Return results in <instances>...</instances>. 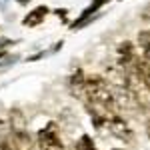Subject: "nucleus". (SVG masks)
Listing matches in <instances>:
<instances>
[{"mask_svg": "<svg viewBox=\"0 0 150 150\" xmlns=\"http://www.w3.org/2000/svg\"><path fill=\"white\" fill-rule=\"evenodd\" d=\"M112 150H124V148H112Z\"/></svg>", "mask_w": 150, "mask_h": 150, "instance_id": "nucleus-14", "label": "nucleus"}, {"mask_svg": "<svg viewBox=\"0 0 150 150\" xmlns=\"http://www.w3.org/2000/svg\"><path fill=\"white\" fill-rule=\"evenodd\" d=\"M54 12H56V16H58V18H62V20L66 22V12H68L66 8H58V10H54Z\"/></svg>", "mask_w": 150, "mask_h": 150, "instance_id": "nucleus-12", "label": "nucleus"}, {"mask_svg": "<svg viewBox=\"0 0 150 150\" xmlns=\"http://www.w3.org/2000/svg\"><path fill=\"white\" fill-rule=\"evenodd\" d=\"M0 150H20L16 146V142L12 140L10 130L8 132H0Z\"/></svg>", "mask_w": 150, "mask_h": 150, "instance_id": "nucleus-9", "label": "nucleus"}, {"mask_svg": "<svg viewBox=\"0 0 150 150\" xmlns=\"http://www.w3.org/2000/svg\"><path fill=\"white\" fill-rule=\"evenodd\" d=\"M106 2H110V0H92V4H90V6H86V8L82 10L80 16L70 24V28H72V30H78V28L84 26V24H88V22H90V18H92V14L98 10V8H102Z\"/></svg>", "mask_w": 150, "mask_h": 150, "instance_id": "nucleus-4", "label": "nucleus"}, {"mask_svg": "<svg viewBox=\"0 0 150 150\" xmlns=\"http://www.w3.org/2000/svg\"><path fill=\"white\" fill-rule=\"evenodd\" d=\"M140 16H142V20L150 22V4H146V6H144V10H142V14H140Z\"/></svg>", "mask_w": 150, "mask_h": 150, "instance_id": "nucleus-10", "label": "nucleus"}, {"mask_svg": "<svg viewBox=\"0 0 150 150\" xmlns=\"http://www.w3.org/2000/svg\"><path fill=\"white\" fill-rule=\"evenodd\" d=\"M106 126L108 130L114 134L116 138L124 140V142H134V132H132V128L128 124L124 118H120V116H112V118H108V122H106Z\"/></svg>", "mask_w": 150, "mask_h": 150, "instance_id": "nucleus-2", "label": "nucleus"}, {"mask_svg": "<svg viewBox=\"0 0 150 150\" xmlns=\"http://www.w3.org/2000/svg\"><path fill=\"white\" fill-rule=\"evenodd\" d=\"M138 46H140V50H142L144 58H150V30L138 32Z\"/></svg>", "mask_w": 150, "mask_h": 150, "instance_id": "nucleus-7", "label": "nucleus"}, {"mask_svg": "<svg viewBox=\"0 0 150 150\" xmlns=\"http://www.w3.org/2000/svg\"><path fill=\"white\" fill-rule=\"evenodd\" d=\"M10 44H14L12 40H8V38H2V40H0V52H2V50H6Z\"/></svg>", "mask_w": 150, "mask_h": 150, "instance_id": "nucleus-11", "label": "nucleus"}, {"mask_svg": "<svg viewBox=\"0 0 150 150\" xmlns=\"http://www.w3.org/2000/svg\"><path fill=\"white\" fill-rule=\"evenodd\" d=\"M74 150H96V144H94V140L90 138L88 134H82L80 138L76 140Z\"/></svg>", "mask_w": 150, "mask_h": 150, "instance_id": "nucleus-8", "label": "nucleus"}, {"mask_svg": "<svg viewBox=\"0 0 150 150\" xmlns=\"http://www.w3.org/2000/svg\"><path fill=\"white\" fill-rule=\"evenodd\" d=\"M136 60H138V56H136V48H134L132 42L124 40V42L118 44V62H120V66L132 68Z\"/></svg>", "mask_w": 150, "mask_h": 150, "instance_id": "nucleus-3", "label": "nucleus"}, {"mask_svg": "<svg viewBox=\"0 0 150 150\" xmlns=\"http://www.w3.org/2000/svg\"><path fill=\"white\" fill-rule=\"evenodd\" d=\"M132 72H134V76L150 90V58H138V60L134 62V66H132Z\"/></svg>", "mask_w": 150, "mask_h": 150, "instance_id": "nucleus-5", "label": "nucleus"}, {"mask_svg": "<svg viewBox=\"0 0 150 150\" xmlns=\"http://www.w3.org/2000/svg\"><path fill=\"white\" fill-rule=\"evenodd\" d=\"M14 2H18V4H20V6H26V4H28V2H30V0H14Z\"/></svg>", "mask_w": 150, "mask_h": 150, "instance_id": "nucleus-13", "label": "nucleus"}, {"mask_svg": "<svg viewBox=\"0 0 150 150\" xmlns=\"http://www.w3.org/2000/svg\"><path fill=\"white\" fill-rule=\"evenodd\" d=\"M48 6H36L34 10H30L26 16L22 18V26H28V28H34V26H38L40 22H44V18L48 16Z\"/></svg>", "mask_w": 150, "mask_h": 150, "instance_id": "nucleus-6", "label": "nucleus"}, {"mask_svg": "<svg viewBox=\"0 0 150 150\" xmlns=\"http://www.w3.org/2000/svg\"><path fill=\"white\" fill-rule=\"evenodd\" d=\"M38 148L40 150H64V142L58 134L56 122H48L42 130H38Z\"/></svg>", "mask_w": 150, "mask_h": 150, "instance_id": "nucleus-1", "label": "nucleus"}]
</instances>
